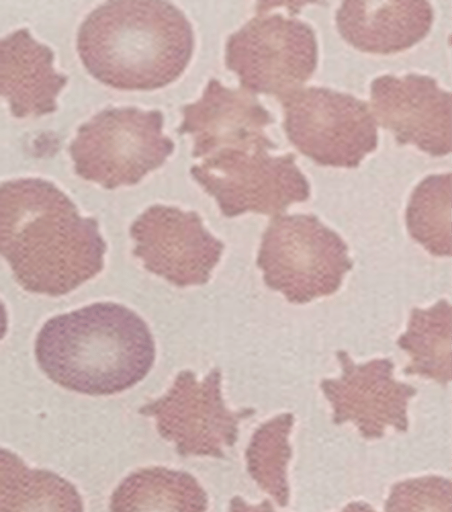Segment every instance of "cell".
I'll use <instances>...</instances> for the list:
<instances>
[{
  "label": "cell",
  "instance_id": "6da1fadb",
  "mask_svg": "<svg viewBox=\"0 0 452 512\" xmlns=\"http://www.w3.org/2000/svg\"><path fill=\"white\" fill-rule=\"evenodd\" d=\"M0 251L23 289L58 297L103 269L106 243L53 183L26 178L1 185Z\"/></svg>",
  "mask_w": 452,
  "mask_h": 512
},
{
  "label": "cell",
  "instance_id": "5bb4252c",
  "mask_svg": "<svg viewBox=\"0 0 452 512\" xmlns=\"http://www.w3.org/2000/svg\"><path fill=\"white\" fill-rule=\"evenodd\" d=\"M53 52L19 29L0 42L1 96L14 116H40L56 110V98L67 77L53 67Z\"/></svg>",
  "mask_w": 452,
  "mask_h": 512
},
{
  "label": "cell",
  "instance_id": "8fae6325",
  "mask_svg": "<svg viewBox=\"0 0 452 512\" xmlns=\"http://www.w3.org/2000/svg\"><path fill=\"white\" fill-rule=\"evenodd\" d=\"M342 375L323 379L320 386L334 411V422H352L365 438L383 436L388 427L406 431L407 405L414 387L393 377V363L375 359L356 364L347 352H337Z\"/></svg>",
  "mask_w": 452,
  "mask_h": 512
},
{
  "label": "cell",
  "instance_id": "2e32d148",
  "mask_svg": "<svg viewBox=\"0 0 452 512\" xmlns=\"http://www.w3.org/2000/svg\"><path fill=\"white\" fill-rule=\"evenodd\" d=\"M207 494L189 473L165 467L137 470L114 490L110 512H205Z\"/></svg>",
  "mask_w": 452,
  "mask_h": 512
},
{
  "label": "cell",
  "instance_id": "ac0fdd59",
  "mask_svg": "<svg viewBox=\"0 0 452 512\" xmlns=\"http://www.w3.org/2000/svg\"><path fill=\"white\" fill-rule=\"evenodd\" d=\"M398 345L411 358L405 373L451 381V305L443 299L428 309L414 308Z\"/></svg>",
  "mask_w": 452,
  "mask_h": 512
},
{
  "label": "cell",
  "instance_id": "7a4b0ae2",
  "mask_svg": "<svg viewBox=\"0 0 452 512\" xmlns=\"http://www.w3.org/2000/svg\"><path fill=\"white\" fill-rule=\"evenodd\" d=\"M44 374L87 395L131 388L150 371L155 343L146 322L129 308L99 302L47 320L34 347Z\"/></svg>",
  "mask_w": 452,
  "mask_h": 512
},
{
  "label": "cell",
  "instance_id": "30bf717a",
  "mask_svg": "<svg viewBox=\"0 0 452 512\" xmlns=\"http://www.w3.org/2000/svg\"><path fill=\"white\" fill-rule=\"evenodd\" d=\"M130 235L144 268L178 287L206 284L224 249L196 212L171 206L147 208Z\"/></svg>",
  "mask_w": 452,
  "mask_h": 512
},
{
  "label": "cell",
  "instance_id": "44dd1931",
  "mask_svg": "<svg viewBox=\"0 0 452 512\" xmlns=\"http://www.w3.org/2000/svg\"><path fill=\"white\" fill-rule=\"evenodd\" d=\"M385 512H451V481L426 476L397 483Z\"/></svg>",
  "mask_w": 452,
  "mask_h": 512
},
{
  "label": "cell",
  "instance_id": "603a6c76",
  "mask_svg": "<svg viewBox=\"0 0 452 512\" xmlns=\"http://www.w3.org/2000/svg\"><path fill=\"white\" fill-rule=\"evenodd\" d=\"M341 512H376L364 502H352L349 503Z\"/></svg>",
  "mask_w": 452,
  "mask_h": 512
},
{
  "label": "cell",
  "instance_id": "52a82bcc",
  "mask_svg": "<svg viewBox=\"0 0 452 512\" xmlns=\"http://www.w3.org/2000/svg\"><path fill=\"white\" fill-rule=\"evenodd\" d=\"M190 172L227 217L246 212L278 214L309 196L307 180L292 155L223 151L204 158Z\"/></svg>",
  "mask_w": 452,
  "mask_h": 512
},
{
  "label": "cell",
  "instance_id": "7402d4cb",
  "mask_svg": "<svg viewBox=\"0 0 452 512\" xmlns=\"http://www.w3.org/2000/svg\"><path fill=\"white\" fill-rule=\"evenodd\" d=\"M229 512H275L272 504L264 500L257 505L246 503L241 497L236 496L230 502Z\"/></svg>",
  "mask_w": 452,
  "mask_h": 512
},
{
  "label": "cell",
  "instance_id": "9a60e30c",
  "mask_svg": "<svg viewBox=\"0 0 452 512\" xmlns=\"http://www.w3.org/2000/svg\"><path fill=\"white\" fill-rule=\"evenodd\" d=\"M431 21L427 2L348 1L337 11L343 37L359 49L376 53L410 47L427 33Z\"/></svg>",
  "mask_w": 452,
  "mask_h": 512
},
{
  "label": "cell",
  "instance_id": "7c38bea8",
  "mask_svg": "<svg viewBox=\"0 0 452 512\" xmlns=\"http://www.w3.org/2000/svg\"><path fill=\"white\" fill-rule=\"evenodd\" d=\"M180 131L193 137L192 155L206 158L223 151H266L272 142L264 128L269 113L251 96L211 79L195 103L183 107Z\"/></svg>",
  "mask_w": 452,
  "mask_h": 512
},
{
  "label": "cell",
  "instance_id": "9c48e42d",
  "mask_svg": "<svg viewBox=\"0 0 452 512\" xmlns=\"http://www.w3.org/2000/svg\"><path fill=\"white\" fill-rule=\"evenodd\" d=\"M139 412L155 419L159 434L174 443L180 455L213 457L224 455L237 439L240 420L254 413L226 407L218 368L203 380L190 370L179 372L167 393Z\"/></svg>",
  "mask_w": 452,
  "mask_h": 512
},
{
  "label": "cell",
  "instance_id": "277c9868",
  "mask_svg": "<svg viewBox=\"0 0 452 512\" xmlns=\"http://www.w3.org/2000/svg\"><path fill=\"white\" fill-rule=\"evenodd\" d=\"M158 110L106 109L81 125L69 151L75 172L112 189L139 182L174 149Z\"/></svg>",
  "mask_w": 452,
  "mask_h": 512
},
{
  "label": "cell",
  "instance_id": "d6986e66",
  "mask_svg": "<svg viewBox=\"0 0 452 512\" xmlns=\"http://www.w3.org/2000/svg\"><path fill=\"white\" fill-rule=\"evenodd\" d=\"M293 415L284 413L263 423L246 450L249 474L280 506L289 499L287 464L291 455L288 437Z\"/></svg>",
  "mask_w": 452,
  "mask_h": 512
},
{
  "label": "cell",
  "instance_id": "ffe728a7",
  "mask_svg": "<svg viewBox=\"0 0 452 512\" xmlns=\"http://www.w3.org/2000/svg\"><path fill=\"white\" fill-rule=\"evenodd\" d=\"M410 235L435 256L451 255V176L425 179L414 191L406 214Z\"/></svg>",
  "mask_w": 452,
  "mask_h": 512
},
{
  "label": "cell",
  "instance_id": "5b68a950",
  "mask_svg": "<svg viewBox=\"0 0 452 512\" xmlns=\"http://www.w3.org/2000/svg\"><path fill=\"white\" fill-rule=\"evenodd\" d=\"M347 250L313 215L278 216L262 237L257 265L269 288L303 304L338 290L352 267Z\"/></svg>",
  "mask_w": 452,
  "mask_h": 512
},
{
  "label": "cell",
  "instance_id": "ba28073f",
  "mask_svg": "<svg viewBox=\"0 0 452 512\" xmlns=\"http://www.w3.org/2000/svg\"><path fill=\"white\" fill-rule=\"evenodd\" d=\"M289 140L314 161L355 166L376 146V127L364 103L326 88L299 89L283 98Z\"/></svg>",
  "mask_w": 452,
  "mask_h": 512
},
{
  "label": "cell",
  "instance_id": "e0dca14e",
  "mask_svg": "<svg viewBox=\"0 0 452 512\" xmlns=\"http://www.w3.org/2000/svg\"><path fill=\"white\" fill-rule=\"evenodd\" d=\"M0 512H83V502L68 480L52 471L31 469L1 448Z\"/></svg>",
  "mask_w": 452,
  "mask_h": 512
},
{
  "label": "cell",
  "instance_id": "8992f818",
  "mask_svg": "<svg viewBox=\"0 0 452 512\" xmlns=\"http://www.w3.org/2000/svg\"><path fill=\"white\" fill-rule=\"evenodd\" d=\"M316 60L312 29L280 14L253 18L226 44V64L247 90L283 98L307 81Z\"/></svg>",
  "mask_w": 452,
  "mask_h": 512
},
{
  "label": "cell",
  "instance_id": "3957f363",
  "mask_svg": "<svg viewBox=\"0 0 452 512\" xmlns=\"http://www.w3.org/2000/svg\"><path fill=\"white\" fill-rule=\"evenodd\" d=\"M193 46L183 12L158 0L105 2L87 15L77 34V50L89 73L123 90L171 83L186 68Z\"/></svg>",
  "mask_w": 452,
  "mask_h": 512
},
{
  "label": "cell",
  "instance_id": "4fadbf2b",
  "mask_svg": "<svg viewBox=\"0 0 452 512\" xmlns=\"http://www.w3.org/2000/svg\"><path fill=\"white\" fill-rule=\"evenodd\" d=\"M378 121L404 142L435 155L451 150V97L429 78L385 76L371 88Z\"/></svg>",
  "mask_w": 452,
  "mask_h": 512
}]
</instances>
